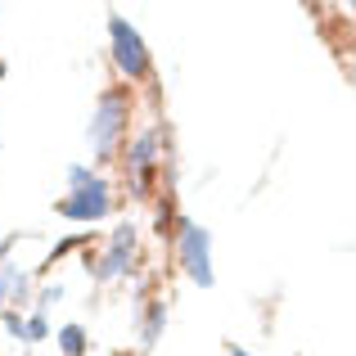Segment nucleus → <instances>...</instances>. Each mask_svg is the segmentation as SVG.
Wrapping results in <instances>:
<instances>
[{"label": "nucleus", "mask_w": 356, "mask_h": 356, "mask_svg": "<svg viewBox=\"0 0 356 356\" xmlns=\"http://www.w3.org/2000/svg\"><path fill=\"white\" fill-rule=\"evenodd\" d=\"M0 302H5V298H0ZM0 316H5V312H0Z\"/></svg>", "instance_id": "nucleus-11"}, {"label": "nucleus", "mask_w": 356, "mask_h": 356, "mask_svg": "<svg viewBox=\"0 0 356 356\" xmlns=\"http://www.w3.org/2000/svg\"><path fill=\"white\" fill-rule=\"evenodd\" d=\"M108 32H113V59H118V68L127 72V77H145V72H149V54H145L140 32L127 23V18H113Z\"/></svg>", "instance_id": "nucleus-3"}, {"label": "nucleus", "mask_w": 356, "mask_h": 356, "mask_svg": "<svg viewBox=\"0 0 356 356\" xmlns=\"http://www.w3.org/2000/svg\"><path fill=\"white\" fill-rule=\"evenodd\" d=\"M163 325H167V312H163V302H154L149 307V321H145V343H158Z\"/></svg>", "instance_id": "nucleus-8"}, {"label": "nucleus", "mask_w": 356, "mask_h": 356, "mask_svg": "<svg viewBox=\"0 0 356 356\" xmlns=\"http://www.w3.org/2000/svg\"><path fill=\"white\" fill-rule=\"evenodd\" d=\"M122 127H127V99H122V95H104L99 108H95V118H90V149L104 158L108 149L118 145Z\"/></svg>", "instance_id": "nucleus-2"}, {"label": "nucleus", "mask_w": 356, "mask_h": 356, "mask_svg": "<svg viewBox=\"0 0 356 356\" xmlns=\"http://www.w3.org/2000/svg\"><path fill=\"white\" fill-rule=\"evenodd\" d=\"M59 348H63V356H81L86 352V330H81V325H68V330L59 334Z\"/></svg>", "instance_id": "nucleus-7"}, {"label": "nucleus", "mask_w": 356, "mask_h": 356, "mask_svg": "<svg viewBox=\"0 0 356 356\" xmlns=\"http://www.w3.org/2000/svg\"><path fill=\"white\" fill-rule=\"evenodd\" d=\"M230 356H248V352H243V348H230Z\"/></svg>", "instance_id": "nucleus-9"}, {"label": "nucleus", "mask_w": 356, "mask_h": 356, "mask_svg": "<svg viewBox=\"0 0 356 356\" xmlns=\"http://www.w3.org/2000/svg\"><path fill=\"white\" fill-rule=\"evenodd\" d=\"M131 248H136V230H131V226H122L118 235H113V248H108V257H104V261H99V270H95V275H99V280H113V275H122V266L131 261Z\"/></svg>", "instance_id": "nucleus-5"}, {"label": "nucleus", "mask_w": 356, "mask_h": 356, "mask_svg": "<svg viewBox=\"0 0 356 356\" xmlns=\"http://www.w3.org/2000/svg\"><path fill=\"white\" fill-rule=\"evenodd\" d=\"M154 154H158V131H145V136L136 140V149H131V158H127L131 172H136V185L145 181V172L154 167Z\"/></svg>", "instance_id": "nucleus-6"}, {"label": "nucleus", "mask_w": 356, "mask_h": 356, "mask_svg": "<svg viewBox=\"0 0 356 356\" xmlns=\"http://www.w3.org/2000/svg\"><path fill=\"white\" fill-rule=\"evenodd\" d=\"M59 212H63L68 221H99V217H108V185L95 176L90 185L72 190L68 199L59 203Z\"/></svg>", "instance_id": "nucleus-4"}, {"label": "nucleus", "mask_w": 356, "mask_h": 356, "mask_svg": "<svg viewBox=\"0 0 356 356\" xmlns=\"http://www.w3.org/2000/svg\"><path fill=\"white\" fill-rule=\"evenodd\" d=\"M181 261H185V275L199 289L212 284V243H208V230L194 226V221L181 226Z\"/></svg>", "instance_id": "nucleus-1"}, {"label": "nucleus", "mask_w": 356, "mask_h": 356, "mask_svg": "<svg viewBox=\"0 0 356 356\" xmlns=\"http://www.w3.org/2000/svg\"><path fill=\"white\" fill-rule=\"evenodd\" d=\"M0 77H5V63H0Z\"/></svg>", "instance_id": "nucleus-10"}]
</instances>
